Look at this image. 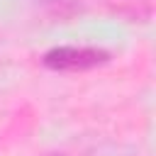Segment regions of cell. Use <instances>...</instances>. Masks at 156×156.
I'll list each match as a JSON object with an SVG mask.
<instances>
[{
	"instance_id": "6da1fadb",
	"label": "cell",
	"mask_w": 156,
	"mask_h": 156,
	"mask_svg": "<svg viewBox=\"0 0 156 156\" xmlns=\"http://www.w3.org/2000/svg\"><path fill=\"white\" fill-rule=\"evenodd\" d=\"M110 61V54L100 46H54L44 54L41 63L58 73H80L100 68Z\"/></svg>"
},
{
	"instance_id": "7a4b0ae2",
	"label": "cell",
	"mask_w": 156,
	"mask_h": 156,
	"mask_svg": "<svg viewBox=\"0 0 156 156\" xmlns=\"http://www.w3.org/2000/svg\"><path fill=\"white\" fill-rule=\"evenodd\" d=\"M51 156H119V149H112L110 154H105L102 149H80V151H58V154H51ZM129 156H139V154H129Z\"/></svg>"
}]
</instances>
